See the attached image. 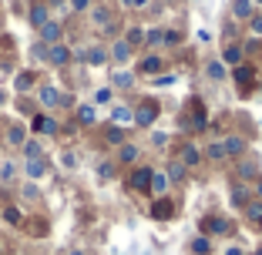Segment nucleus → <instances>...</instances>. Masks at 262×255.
<instances>
[{
	"instance_id": "f257e3e1",
	"label": "nucleus",
	"mask_w": 262,
	"mask_h": 255,
	"mask_svg": "<svg viewBox=\"0 0 262 255\" xmlns=\"http://www.w3.org/2000/svg\"><path fill=\"white\" fill-rule=\"evenodd\" d=\"M155 118H158V101H141L138 111H135V121L131 124H138V128H148V124H155Z\"/></svg>"
},
{
	"instance_id": "f03ea898",
	"label": "nucleus",
	"mask_w": 262,
	"mask_h": 255,
	"mask_svg": "<svg viewBox=\"0 0 262 255\" xmlns=\"http://www.w3.org/2000/svg\"><path fill=\"white\" fill-rule=\"evenodd\" d=\"M151 175H155V171L148 168V165H138V168L131 171V178H128L131 192H141V195H145L148 188H151Z\"/></svg>"
},
{
	"instance_id": "7ed1b4c3",
	"label": "nucleus",
	"mask_w": 262,
	"mask_h": 255,
	"mask_svg": "<svg viewBox=\"0 0 262 255\" xmlns=\"http://www.w3.org/2000/svg\"><path fill=\"white\" fill-rule=\"evenodd\" d=\"M77 57H81L84 64H91V67H101V64H108V47L91 44V47H84V51H81Z\"/></svg>"
},
{
	"instance_id": "20e7f679",
	"label": "nucleus",
	"mask_w": 262,
	"mask_h": 255,
	"mask_svg": "<svg viewBox=\"0 0 262 255\" xmlns=\"http://www.w3.org/2000/svg\"><path fill=\"white\" fill-rule=\"evenodd\" d=\"M71 57H74V54H71V47L64 44V40L54 44V47H47V64H54V67H68Z\"/></svg>"
},
{
	"instance_id": "39448f33",
	"label": "nucleus",
	"mask_w": 262,
	"mask_h": 255,
	"mask_svg": "<svg viewBox=\"0 0 262 255\" xmlns=\"http://www.w3.org/2000/svg\"><path fill=\"white\" fill-rule=\"evenodd\" d=\"M61 37H64V27L57 20H47L44 27H40V44L54 47V44H61Z\"/></svg>"
},
{
	"instance_id": "423d86ee",
	"label": "nucleus",
	"mask_w": 262,
	"mask_h": 255,
	"mask_svg": "<svg viewBox=\"0 0 262 255\" xmlns=\"http://www.w3.org/2000/svg\"><path fill=\"white\" fill-rule=\"evenodd\" d=\"M37 98H40V104H44L47 111L61 108V91H57L54 84H40V87H37Z\"/></svg>"
},
{
	"instance_id": "0eeeda50",
	"label": "nucleus",
	"mask_w": 262,
	"mask_h": 255,
	"mask_svg": "<svg viewBox=\"0 0 262 255\" xmlns=\"http://www.w3.org/2000/svg\"><path fill=\"white\" fill-rule=\"evenodd\" d=\"M4 141H7L10 148H24V141H27V128H24L20 121L7 124V131H4Z\"/></svg>"
},
{
	"instance_id": "6e6552de",
	"label": "nucleus",
	"mask_w": 262,
	"mask_h": 255,
	"mask_svg": "<svg viewBox=\"0 0 262 255\" xmlns=\"http://www.w3.org/2000/svg\"><path fill=\"white\" fill-rule=\"evenodd\" d=\"M138 74H145V78H158L162 74V57L158 54H148L138 61Z\"/></svg>"
},
{
	"instance_id": "1a4fd4ad",
	"label": "nucleus",
	"mask_w": 262,
	"mask_h": 255,
	"mask_svg": "<svg viewBox=\"0 0 262 255\" xmlns=\"http://www.w3.org/2000/svg\"><path fill=\"white\" fill-rule=\"evenodd\" d=\"M232 225L225 222V218H219V215H208V218H202V232L205 235H225Z\"/></svg>"
},
{
	"instance_id": "9d476101",
	"label": "nucleus",
	"mask_w": 262,
	"mask_h": 255,
	"mask_svg": "<svg viewBox=\"0 0 262 255\" xmlns=\"http://www.w3.org/2000/svg\"><path fill=\"white\" fill-rule=\"evenodd\" d=\"M47 14H51V10H47V4H40V0H37V4H31V10H27V20H31V27H37V31H40V27L51 20Z\"/></svg>"
},
{
	"instance_id": "9b49d317",
	"label": "nucleus",
	"mask_w": 262,
	"mask_h": 255,
	"mask_svg": "<svg viewBox=\"0 0 262 255\" xmlns=\"http://www.w3.org/2000/svg\"><path fill=\"white\" fill-rule=\"evenodd\" d=\"M34 131H37V134H57L61 128H57V121L51 114H37V118H34Z\"/></svg>"
},
{
	"instance_id": "f8f14e48",
	"label": "nucleus",
	"mask_w": 262,
	"mask_h": 255,
	"mask_svg": "<svg viewBox=\"0 0 262 255\" xmlns=\"http://www.w3.org/2000/svg\"><path fill=\"white\" fill-rule=\"evenodd\" d=\"M34 81H37V74H34V71H20V74L14 78V91H17V94L34 91Z\"/></svg>"
},
{
	"instance_id": "ddd939ff",
	"label": "nucleus",
	"mask_w": 262,
	"mask_h": 255,
	"mask_svg": "<svg viewBox=\"0 0 262 255\" xmlns=\"http://www.w3.org/2000/svg\"><path fill=\"white\" fill-rule=\"evenodd\" d=\"M242 57H246V51H242V47H225L219 61H222L225 67H242Z\"/></svg>"
},
{
	"instance_id": "4468645a",
	"label": "nucleus",
	"mask_w": 262,
	"mask_h": 255,
	"mask_svg": "<svg viewBox=\"0 0 262 255\" xmlns=\"http://www.w3.org/2000/svg\"><path fill=\"white\" fill-rule=\"evenodd\" d=\"M20 151H24V158H27V161H40V158H44V145H40L37 138H27Z\"/></svg>"
},
{
	"instance_id": "2eb2a0df",
	"label": "nucleus",
	"mask_w": 262,
	"mask_h": 255,
	"mask_svg": "<svg viewBox=\"0 0 262 255\" xmlns=\"http://www.w3.org/2000/svg\"><path fill=\"white\" fill-rule=\"evenodd\" d=\"M138 158H141L138 145H128V141H124V145L118 148V165H135Z\"/></svg>"
},
{
	"instance_id": "dca6fc26",
	"label": "nucleus",
	"mask_w": 262,
	"mask_h": 255,
	"mask_svg": "<svg viewBox=\"0 0 262 255\" xmlns=\"http://www.w3.org/2000/svg\"><path fill=\"white\" fill-rule=\"evenodd\" d=\"M178 161L185 165V168H195V165H202V151L195 145H185V148H182V155H178Z\"/></svg>"
},
{
	"instance_id": "f3484780",
	"label": "nucleus",
	"mask_w": 262,
	"mask_h": 255,
	"mask_svg": "<svg viewBox=\"0 0 262 255\" xmlns=\"http://www.w3.org/2000/svg\"><path fill=\"white\" fill-rule=\"evenodd\" d=\"M108 61H118V64L131 61V47L124 44V40H115V44H111V51H108Z\"/></svg>"
},
{
	"instance_id": "a211bd4d",
	"label": "nucleus",
	"mask_w": 262,
	"mask_h": 255,
	"mask_svg": "<svg viewBox=\"0 0 262 255\" xmlns=\"http://www.w3.org/2000/svg\"><path fill=\"white\" fill-rule=\"evenodd\" d=\"M232 14L239 17V20H249L255 14V4L252 0H232Z\"/></svg>"
},
{
	"instance_id": "6ab92c4d",
	"label": "nucleus",
	"mask_w": 262,
	"mask_h": 255,
	"mask_svg": "<svg viewBox=\"0 0 262 255\" xmlns=\"http://www.w3.org/2000/svg\"><path fill=\"white\" fill-rule=\"evenodd\" d=\"M171 212H175V205H171L168 198H158V201L151 205V218H158V222H165V218H168Z\"/></svg>"
},
{
	"instance_id": "aec40b11",
	"label": "nucleus",
	"mask_w": 262,
	"mask_h": 255,
	"mask_svg": "<svg viewBox=\"0 0 262 255\" xmlns=\"http://www.w3.org/2000/svg\"><path fill=\"white\" fill-rule=\"evenodd\" d=\"M135 121V111L124 108V104H118V108H111V124H131Z\"/></svg>"
},
{
	"instance_id": "412c9836",
	"label": "nucleus",
	"mask_w": 262,
	"mask_h": 255,
	"mask_svg": "<svg viewBox=\"0 0 262 255\" xmlns=\"http://www.w3.org/2000/svg\"><path fill=\"white\" fill-rule=\"evenodd\" d=\"M242 212H246V218H249L252 225H259V228H262V201H259V198H252Z\"/></svg>"
},
{
	"instance_id": "4be33fe9",
	"label": "nucleus",
	"mask_w": 262,
	"mask_h": 255,
	"mask_svg": "<svg viewBox=\"0 0 262 255\" xmlns=\"http://www.w3.org/2000/svg\"><path fill=\"white\" fill-rule=\"evenodd\" d=\"M222 151H225V158H235V155L246 151V141H242V138H225L222 141Z\"/></svg>"
},
{
	"instance_id": "5701e85b",
	"label": "nucleus",
	"mask_w": 262,
	"mask_h": 255,
	"mask_svg": "<svg viewBox=\"0 0 262 255\" xmlns=\"http://www.w3.org/2000/svg\"><path fill=\"white\" fill-rule=\"evenodd\" d=\"M0 218H4L7 225H20L24 222V212L17 208V205H4V208H0Z\"/></svg>"
},
{
	"instance_id": "b1692460",
	"label": "nucleus",
	"mask_w": 262,
	"mask_h": 255,
	"mask_svg": "<svg viewBox=\"0 0 262 255\" xmlns=\"http://www.w3.org/2000/svg\"><path fill=\"white\" fill-rule=\"evenodd\" d=\"M24 171H27V178L37 181V178L47 175V161H44V158H40V161H24Z\"/></svg>"
},
{
	"instance_id": "393cba45",
	"label": "nucleus",
	"mask_w": 262,
	"mask_h": 255,
	"mask_svg": "<svg viewBox=\"0 0 262 255\" xmlns=\"http://www.w3.org/2000/svg\"><path fill=\"white\" fill-rule=\"evenodd\" d=\"M205 74H208V78H212V81H225V78H229V67H225L222 61H208Z\"/></svg>"
},
{
	"instance_id": "a878e982",
	"label": "nucleus",
	"mask_w": 262,
	"mask_h": 255,
	"mask_svg": "<svg viewBox=\"0 0 262 255\" xmlns=\"http://www.w3.org/2000/svg\"><path fill=\"white\" fill-rule=\"evenodd\" d=\"M77 121L84 124V128H91V124L98 121V111H94V104H81V108H77Z\"/></svg>"
},
{
	"instance_id": "bb28decb",
	"label": "nucleus",
	"mask_w": 262,
	"mask_h": 255,
	"mask_svg": "<svg viewBox=\"0 0 262 255\" xmlns=\"http://www.w3.org/2000/svg\"><path fill=\"white\" fill-rule=\"evenodd\" d=\"M104 141H108V145H115V148H121L124 145V131L118 128V124H108V128H104Z\"/></svg>"
},
{
	"instance_id": "cd10ccee",
	"label": "nucleus",
	"mask_w": 262,
	"mask_h": 255,
	"mask_svg": "<svg viewBox=\"0 0 262 255\" xmlns=\"http://www.w3.org/2000/svg\"><path fill=\"white\" fill-rule=\"evenodd\" d=\"M91 20L98 24V27H104V31H111V10H104V7H94V10H91Z\"/></svg>"
},
{
	"instance_id": "c85d7f7f",
	"label": "nucleus",
	"mask_w": 262,
	"mask_h": 255,
	"mask_svg": "<svg viewBox=\"0 0 262 255\" xmlns=\"http://www.w3.org/2000/svg\"><path fill=\"white\" fill-rule=\"evenodd\" d=\"M124 44L135 51L138 44H145V27H128V37H124Z\"/></svg>"
},
{
	"instance_id": "c756f323",
	"label": "nucleus",
	"mask_w": 262,
	"mask_h": 255,
	"mask_svg": "<svg viewBox=\"0 0 262 255\" xmlns=\"http://www.w3.org/2000/svg\"><path fill=\"white\" fill-rule=\"evenodd\" d=\"M232 201H235V205H242V208H246L249 201H252V192H249L246 185H235V188H232Z\"/></svg>"
},
{
	"instance_id": "7c9ffc66",
	"label": "nucleus",
	"mask_w": 262,
	"mask_h": 255,
	"mask_svg": "<svg viewBox=\"0 0 262 255\" xmlns=\"http://www.w3.org/2000/svg\"><path fill=\"white\" fill-rule=\"evenodd\" d=\"M165 178H168V181H175V185H178V181H185V165L175 158V161L168 165V175H165Z\"/></svg>"
},
{
	"instance_id": "2f4dec72",
	"label": "nucleus",
	"mask_w": 262,
	"mask_h": 255,
	"mask_svg": "<svg viewBox=\"0 0 262 255\" xmlns=\"http://www.w3.org/2000/svg\"><path fill=\"white\" fill-rule=\"evenodd\" d=\"M162 34H165V27H145V44L158 47V44H162Z\"/></svg>"
},
{
	"instance_id": "473e14b6",
	"label": "nucleus",
	"mask_w": 262,
	"mask_h": 255,
	"mask_svg": "<svg viewBox=\"0 0 262 255\" xmlns=\"http://www.w3.org/2000/svg\"><path fill=\"white\" fill-rule=\"evenodd\" d=\"M192 252L195 255H208L212 252V239H208V235H199V239L192 242Z\"/></svg>"
},
{
	"instance_id": "72a5a7b5",
	"label": "nucleus",
	"mask_w": 262,
	"mask_h": 255,
	"mask_svg": "<svg viewBox=\"0 0 262 255\" xmlns=\"http://www.w3.org/2000/svg\"><path fill=\"white\" fill-rule=\"evenodd\" d=\"M17 178V165H10V161H0V181L7 185V181H14Z\"/></svg>"
},
{
	"instance_id": "f704fd0d",
	"label": "nucleus",
	"mask_w": 262,
	"mask_h": 255,
	"mask_svg": "<svg viewBox=\"0 0 262 255\" xmlns=\"http://www.w3.org/2000/svg\"><path fill=\"white\" fill-rule=\"evenodd\" d=\"M111 84H115V87H131V84H135V74H128V71H118L115 78H111Z\"/></svg>"
},
{
	"instance_id": "c9c22d12",
	"label": "nucleus",
	"mask_w": 262,
	"mask_h": 255,
	"mask_svg": "<svg viewBox=\"0 0 262 255\" xmlns=\"http://www.w3.org/2000/svg\"><path fill=\"white\" fill-rule=\"evenodd\" d=\"M168 192V178L165 175H151V195H165Z\"/></svg>"
},
{
	"instance_id": "e433bc0d",
	"label": "nucleus",
	"mask_w": 262,
	"mask_h": 255,
	"mask_svg": "<svg viewBox=\"0 0 262 255\" xmlns=\"http://www.w3.org/2000/svg\"><path fill=\"white\" fill-rule=\"evenodd\" d=\"M205 155H208V161H225L222 141H215V145H208V148H205Z\"/></svg>"
},
{
	"instance_id": "4c0bfd02",
	"label": "nucleus",
	"mask_w": 262,
	"mask_h": 255,
	"mask_svg": "<svg viewBox=\"0 0 262 255\" xmlns=\"http://www.w3.org/2000/svg\"><path fill=\"white\" fill-rule=\"evenodd\" d=\"M235 81H239L242 87H249V81H252V67H235Z\"/></svg>"
},
{
	"instance_id": "58836bf2",
	"label": "nucleus",
	"mask_w": 262,
	"mask_h": 255,
	"mask_svg": "<svg viewBox=\"0 0 262 255\" xmlns=\"http://www.w3.org/2000/svg\"><path fill=\"white\" fill-rule=\"evenodd\" d=\"M162 44H182V31H165Z\"/></svg>"
},
{
	"instance_id": "ea45409f",
	"label": "nucleus",
	"mask_w": 262,
	"mask_h": 255,
	"mask_svg": "<svg viewBox=\"0 0 262 255\" xmlns=\"http://www.w3.org/2000/svg\"><path fill=\"white\" fill-rule=\"evenodd\" d=\"M239 175L242 178H255V165L252 161H239Z\"/></svg>"
},
{
	"instance_id": "a19ab883",
	"label": "nucleus",
	"mask_w": 262,
	"mask_h": 255,
	"mask_svg": "<svg viewBox=\"0 0 262 255\" xmlns=\"http://www.w3.org/2000/svg\"><path fill=\"white\" fill-rule=\"evenodd\" d=\"M68 7L81 14V10H91V0H68Z\"/></svg>"
},
{
	"instance_id": "79ce46f5",
	"label": "nucleus",
	"mask_w": 262,
	"mask_h": 255,
	"mask_svg": "<svg viewBox=\"0 0 262 255\" xmlns=\"http://www.w3.org/2000/svg\"><path fill=\"white\" fill-rule=\"evenodd\" d=\"M61 165H64V168H77V155H74V151H64V155H61Z\"/></svg>"
},
{
	"instance_id": "37998d69",
	"label": "nucleus",
	"mask_w": 262,
	"mask_h": 255,
	"mask_svg": "<svg viewBox=\"0 0 262 255\" xmlns=\"http://www.w3.org/2000/svg\"><path fill=\"white\" fill-rule=\"evenodd\" d=\"M249 27H252V34H259V37H262V14H252V17H249Z\"/></svg>"
},
{
	"instance_id": "c03bdc74",
	"label": "nucleus",
	"mask_w": 262,
	"mask_h": 255,
	"mask_svg": "<svg viewBox=\"0 0 262 255\" xmlns=\"http://www.w3.org/2000/svg\"><path fill=\"white\" fill-rule=\"evenodd\" d=\"M31 54L37 57V61H47V44H40V40H37V44H34V51H31Z\"/></svg>"
},
{
	"instance_id": "a18cd8bd",
	"label": "nucleus",
	"mask_w": 262,
	"mask_h": 255,
	"mask_svg": "<svg viewBox=\"0 0 262 255\" xmlns=\"http://www.w3.org/2000/svg\"><path fill=\"white\" fill-rule=\"evenodd\" d=\"M121 4H124L128 10H145V7H148V0H121Z\"/></svg>"
},
{
	"instance_id": "49530a36",
	"label": "nucleus",
	"mask_w": 262,
	"mask_h": 255,
	"mask_svg": "<svg viewBox=\"0 0 262 255\" xmlns=\"http://www.w3.org/2000/svg\"><path fill=\"white\" fill-rule=\"evenodd\" d=\"M155 84H158V87H168V84H175V78H171V74H158V78H155Z\"/></svg>"
},
{
	"instance_id": "de8ad7c7",
	"label": "nucleus",
	"mask_w": 262,
	"mask_h": 255,
	"mask_svg": "<svg viewBox=\"0 0 262 255\" xmlns=\"http://www.w3.org/2000/svg\"><path fill=\"white\" fill-rule=\"evenodd\" d=\"M20 195H24V198H31V201H34L40 192H37V185H24V192H20Z\"/></svg>"
},
{
	"instance_id": "09e8293b",
	"label": "nucleus",
	"mask_w": 262,
	"mask_h": 255,
	"mask_svg": "<svg viewBox=\"0 0 262 255\" xmlns=\"http://www.w3.org/2000/svg\"><path fill=\"white\" fill-rule=\"evenodd\" d=\"M94 101H98V104H104V101H111V91H108V87H101V91L94 94Z\"/></svg>"
},
{
	"instance_id": "8fccbe9b",
	"label": "nucleus",
	"mask_w": 262,
	"mask_h": 255,
	"mask_svg": "<svg viewBox=\"0 0 262 255\" xmlns=\"http://www.w3.org/2000/svg\"><path fill=\"white\" fill-rule=\"evenodd\" d=\"M101 178H111V175H115V168H111V161H101Z\"/></svg>"
},
{
	"instance_id": "3c124183",
	"label": "nucleus",
	"mask_w": 262,
	"mask_h": 255,
	"mask_svg": "<svg viewBox=\"0 0 262 255\" xmlns=\"http://www.w3.org/2000/svg\"><path fill=\"white\" fill-rule=\"evenodd\" d=\"M225 255H242V248H235V245H232V248H225Z\"/></svg>"
},
{
	"instance_id": "603ef678",
	"label": "nucleus",
	"mask_w": 262,
	"mask_h": 255,
	"mask_svg": "<svg viewBox=\"0 0 262 255\" xmlns=\"http://www.w3.org/2000/svg\"><path fill=\"white\" fill-rule=\"evenodd\" d=\"M4 104H7V91H4V87H0V108H4Z\"/></svg>"
},
{
	"instance_id": "864d4df0",
	"label": "nucleus",
	"mask_w": 262,
	"mask_h": 255,
	"mask_svg": "<svg viewBox=\"0 0 262 255\" xmlns=\"http://www.w3.org/2000/svg\"><path fill=\"white\" fill-rule=\"evenodd\" d=\"M255 195H259V201H262V178L255 181Z\"/></svg>"
},
{
	"instance_id": "5fc2aeb1",
	"label": "nucleus",
	"mask_w": 262,
	"mask_h": 255,
	"mask_svg": "<svg viewBox=\"0 0 262 255\" xmlns=\"http://www.w3.org/2000/svg\"><path fill=\"white\" fill-rule=\"evenodd\" d=\"M0 255H7V242L4 239H0Z\"/></svg>"
},
{
	"instance_id": "6e6d98bb",
	"label": "nucleus",
	"mask_w": 262,
	"mask_h": 255,
	"mask_svg": "<svg viewBox=\"0 0 262 255\" xmlns=\"http://www.w3.org/2000/svg\"><path fill=\"white\" fill-rule=\"evenodd\" d=\"M68 255H88V252H81V248H71V252Z\"/></svg>"
},
{
	"instance_id": "4d7b16f0",
	"label": "nucleus",
	"mask_w": 262,
	"mask_h": 255,
	"mask_svg": "<svg viewBox=\"0 0 262 255\" xmlns=\"http://www.w3.org/2000/svg\"><path fill=\"white\" fill-rule=\"evenodd\" d=\"M252 4H262V0H252Z\"/></svg>"
},
{
	"instance_id": "13d9d810",
	"label": "nucleus",
	"mask_w": 262,
	"mask_h": 255,
	"mask_svg": "<svg viewBox=\"0 0 262 255\" xmlns=\"http://www.w3.org/2000/svg\"><path fill=\"white\" fill-rule=\"evenodd\" d=\"M0 138H4V131H0Z\"/></svg>"
}]
</instances>
